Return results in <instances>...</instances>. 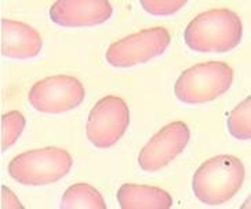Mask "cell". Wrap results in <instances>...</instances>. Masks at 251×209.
<instances>
[{
	"instance_id": "1",
	"label": "cell",
	"mask_w": 251,
	"mask_h": 209,
	"mask_svg": "<svg viewBox=\"0 0 251 209\" xmlns=\"http://www.w3.org/2000/svg\"><path fill=\"white\" fill-rule=\"evenodd\" d=\"M242 21L229 8H214L195 17L184 32L186 45L199 52H226L242 39Z\"/></svg>"
},
{
	"instance_id": "2",
	"label": "cell",
	"mask_w": 251,
	"mask_h": 209,
	"mask_svg": "<svg viewBox=\"0 0 251 209\" xmlns=\"http://www.w3.org/2000/svg\"><path fill=\"white\" fill-rule=\"evenodd\" d=\"M246 168L235 156H215L195 172L192 188L198 200L207 205H221L236 194L243 185Z\"/></svg>"
},
{
	"instance_id": "3",
	"label": "cell",
	"mask_w": 251,
	"mask_h": 209,
	"mask_svg": "<svg viewBox=\"0 0 251 209\" xmlns=\"http://www.w3.org/2000/svg\"><path fill=\"white\" fill-rule=\"evenodd\" d=\"M233 70L225 62L210 61L184 70L176 83V95L188 104L211 102L230 88Z\"/></svg>"
},
{
	"instance_id": "4",
	"label": "cell",
	"mask_w": 251,
	"mask_h": 209,
	"mask_svg": "<svg viewBox=\"0 0 251 209\" xmlns=\"http://www.w3.org/2000/svg\"><path fill=\"white\" fill-rule=\"evenodd\" d=\"M72 156L59 147L29 150L8 164L10 176L26 186H43L67 176L72 168Z\"/></svg>"
},
{
	"instance_id": "5",
	"label": "cell",
	"mask_w": 251,
	"mask_h": 209,
	"mask_svg": "<svg viewBox=\"0 0 251 209\" xmlns=\"http://www.w3.org/2000/svg\"><path fill=\"white\" fill-rule=\"evenodd\" d=\"M171 36L162 26H153L133 33L112 43L105 58L115 67H131L153 60L167 50Z\"/></svg>"
},
{
	"instance_id": "6",
	"label": "cell",
	"mask_w": 251,
	"mask_h": 209,
	"mask_svg": "<svg viewBox=\"0 0 251 209\" xmlns=\"http://www.w3.org/2000/svg\"><path fill=\"white\" fill-rule=\"evenodd\" d=\"M128 124L130 112L125 99L108 95L100 99L91 109L86 134L98 149H109L125 135Z\"/></svg>"
},
{
	"instance_id": "7",
	"label": "cell",
	"mask_w": 251,
	"mask_h": 209,
	"mask_svg": "<svg viewBox=\"0 0 251 209\" xmlns=\"http://www.w3.org/2000/svg\"><path fill=\"white\" fill-rule=\"evenodd\" d=\"M84 87L76 77L67 75L50 76L32 85L28 94L29 104L42 113L58 114L81 104Z\"/></svg>"
},
{
	"instance_id": "8",
	"label": "cell",
	"mask_w": 251,
	"mask_h": 209,
	"mask_svg": "<svg viewBox=\"0 0 251 209\" xmlns=\"http://www.w3.org/2000/svg\"><path fill=\"white\" fill-rule=\"evenodd\" d=\"M191 139V131L184 121H173L156 132L138 156L142 171L156 172L163 169L178 157Z\"/></svg>"
},
{
	"instance_id": "9",
	"label": "cell",
	"mask_w": 251,
	"mask_h": 209,
	"mask_svg": "<svg viewBox=\"0 0 251 209\" xmlns=\"http://www.w3.org/2000/svg\"><path fill=\"white\" fill-rule=\"evenodd\" d=\"M113 8L106 0H58L50 7V18L64 28H87L108 21Z\"/></svg>"
},
{
	"instance_id": "10",
	"label": "cell",
	"mask_w": 251,
	"mask_h": 209,
	"mask_svg": "<svg viewBox=\"0 0 251 209\" xmlns=\"http://www.w3.org/2000/svg\"><path fill=\"white\" fill-rule=\"evenodd\" d=\"M42 38L36 29L13 20H1V55L14 60L33 58L42 50Z\"/></svg>"
},
{
	"instance_id": "11",
	"label": "cell",
	"mask_w": 251,
	"mask_h": 209,
	"mask_svg": "<svg viewBox=\"0 0 251 209\" xmlns=\"http://www.w3.org/2000/svg\"><path fill=\"white\" fill-rule=\"evenodd\" d=\"M122 209H169L173 207L170 193L155 186L126 183L119 188Z\"/></svg>"
},
{
	"instance_id": "12",
	"label": "cell",
	"mask_w": 251,
	"mask_h": 209,
	"mask_svg": "<svg viewBox=\"0 0 251 209\" xmlns=\"http://www.w3.org/2000/svg\"><path fill=\"white\" fill-rule=\"evenodd\" d=\"M61 209H105L106 204L101 193L87 183L68 187L59 204Z\"/></svg>"
},
{
	"instance_id": "13",
	"label": "cell",
	"mask_w": 251,
	"mask_h": 209,
	"mask_svg": "<svg viewBox=\"0 0 251 209\" xmlns=\"http://www.w3.org/2000/svg\"><path fill=\"white\" fill-rule=\"evenodd\" d=\"M228 129L232 136L242 141L251 139V98L237 104L228 117Z\"/></svg>"
},
{
	"instance_id": "14",
	"label": "cell",
	"mask_w": 251,
	"mask_h": 209,
	"mask_svg": "<svg viewBox=\"0 0 251 209\" xmlns=\"http://www.w3.org/2000/svg\"><path fill=\"white\" fill-rule=\"evenodd\" d=\"M26 120L23 113L13 110L1 116V150L6 151L14 145L23 134Z\"/></svg>"
},
{
	"instance_id": "15",
	"label": "cell",
	"mask_w": 251,
	"mask_h": 209,
	"mask_svg": "<svg viewBox=\"0 0 251 209\" xmlns=\"http://www.w3.org/2000/svg\"><path fill=\"white\" fill-rule=\"evenodd\" d=\"M186 0H142L141 6L155 17H167L184 7Z\"/></svg>"
},
{
	"instance_id": "16",
	"label": "cell",
	"mask_w": 251,
	"mask_h": 209,
	"mask_svg": "<svg viewBox=\"0 0 251 209\" xmlns=\"http://www.w3.org/2000/svg\"><path fill=\"white\" fill-rule=\"evenodd\" d=\"M1 208L3 209H23L20 200L8 187H1Z\"/></svg>"
}]
</instances>
